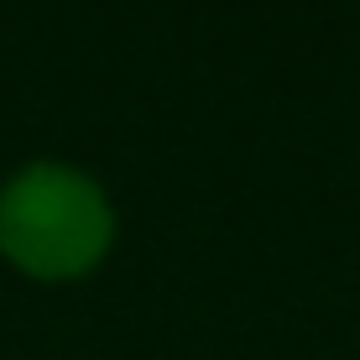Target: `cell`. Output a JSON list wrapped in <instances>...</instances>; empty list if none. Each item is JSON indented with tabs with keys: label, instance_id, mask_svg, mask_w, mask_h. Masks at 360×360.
Listing matches in <instances>:
<instances>
[{
	"label": "cell",
	"instance_id": "6da1fadb",
	"mask_svg": "<svg viewBox=\"0 0 360 360\" xmlns=\"http://www.w3.org/2000/svg\"><path fill=\"white\" fill-rule=\"evenodd\" d=\"M0 245L42 277L84 271L110 245V204L89 172L32 162L0 188Z\"/></svg>",
	"mask_w": 360,
	"mask_h": 360
}]
</instances>
